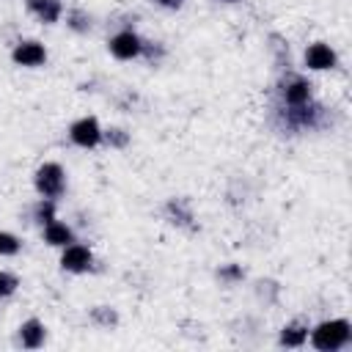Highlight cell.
Here are the masks:
<instances>
[{
    "label": "cell",
    "instance_id": "1",
    "mask_svg": "<svg viewBox=\"0 0 352 352\" xmlns=\"http://www.w3.org/2000/svg\"><path fill=\"white\" fill-rule=\"evenodd\" d=\"M352 338V327L346 319H330V322H322L314 333H311V344L319 349V352H338L349 344Z\"/></svg>",
    "mask_w": 352,
    "mask_h": 352
},
{
    "label": "cell",
    "instance_id": "2",
    "mask_svg": "<svg viewBox=\"0 0 352 352\" xmlns=\"http://www.w3.org/2000/svg\"><path fill=\"white\" fill-rule=\"evenodd\" d=\"M66 187V176H63V168L58 162H44L38 170H36V190L44 195V198H58Z\"/></svg>",
    "mask_w": 352,
    "mask_h": 352
},
{
    "label": "cell",
    "instance_id": "3",
    "mask_svg": "<svg viewBox=\"0 0 352 352\" xmlns=\"http://www.w3.org/2000/svg\"><path fill=\"white\" fill-rule=\"evenodd\" d=\"M280 96H283V102L289 107L305 104V102H311V82L305 77H300V74H289L283 80V85H280Z\"/></svg>",
    "mask_w": 352,
    "mask_h": 352
},
{
    "label": "cell",
    "instance_id": "4",
    "mask_svg": "<svg viewBox=\"0 0 352 352\" xmlns=\"http://www.w3.org/2000/svg\"><path fill=\"white\" fill-rule=\"evenodd\" d=\"M110 52L118 58V60H129V58H138L143 52V41L132 33V30H121L110 38Z\"/></svg>",
    "mask_w": 352,
    "mask_h": 352
},
{
    "label": "cell",
    "instance_id": "5",
    "mask_svg": "<svg viewBox=\"0 0 352 352\" xmlns=\"http://www.w3.org/2000/svg\"><path fill=\"white\" fill-rule=\"evenodd\" d=\"M69 135H72V140H74L77 146H82V148H94V146L102 140V129H99L96 118H91V116L74 121L72 129H69Z\"/></svg>",
    "mask_w": 352,
    "mask_h": 352
},
{
    "label": "cell",
    "instance_id": "6",
    "mask_svg": "<svg viewBox=\"0 0 352 352\" xmlns=\"http://www.w3.org/2000/svg\"><path fill=\"white\" fill-rule=\"evenodd\" d=\"M91 261H94V256H91V250L85 248V245H66V250H63V256H60V267L66 270V272H85L88 267H91Z\"/></svg>",
    "mask_w": 352,
    "mask_h": 352
},
{
    "label": "cell",
    "instance_id": "7",
    "mask_svg": "<svg viewBox=\"0 0 352 352\" xmlns=\"http://www.w3.org/2000/svg\"><path fill=\"white\" fill-rule=\"evenodd\" d=\"M289 107V104H286ZM319 116H322V107L305 102V104H294L286 110V121L289 126H297V129H305V126H316L319 124Z\"/></svg>",
    "mask_w": 352,
    "mask_h": 352
},
{
    "label": "cell",
    "instance_id": "8",
    "mask_svg": "<svg viewBox=\"0 0 352 352\" xmlns=\"http://www.w3.org/2000/svg\"><path fill=\"white\" fill-rule=\"evenodd\" d=\"M14 60L19 66H41L47 60V50L38 41H22L14 47Z\"/></svg>",
    "mask_w": 352,
    "mask_h": 352
},
{
    "label": "cell",
    "instance_id": "9",
    "mask_svg": "<svg viewBox=\"0 0 352 352\" xmlns=\"http://www.w3.org/2000/svg\"><path fill=\"white\" fill-rule=\"evenodd\" d=\"M305 63H308V69H316V72L333 69V66H336V52H333L327 44L316 41V44H311V47L305 50Z\"/></svg>",
    "mask_w": 352,
    "mask_h": 352
},
{
    "label": "cell",
    "instance_id": "10",
    "mask_svg": "<svg viewBox=\"0 0 352 352\" xmlns=\"http://www.w3.org/2000/svg\"><path fill=\"white\" fill-rule=\"evenodd\" d=\"M44 324L38 322V319H28L22 327H19V338H22V346H28V349H38L41 344H44Z\"/></svg>",
    "mask_w": 352,
    "mask_h": 352
},
{
    "label": "cell",
    "instance_id": "11",
    "mask_svg": "<svg viewBox=\"0 0 352 352\" xmlns=\"http://www.w3.org/2000/svg\"><path fill=\"white\" fill-rule=\"evenodd\" d=\"M25 3H28V8H30L41 22H47V25L58 22V16H60V0H25Z\"/></svg>",
    "mask_w": 352,
    "mask_h": 352
},
{
    "label": "cell",
    "instance_id": "12",
    "mask_svg": "<svg viewBox=\"0 0 352 352\" xmlns=\"http://www.w3.org/2000/svg\"><path fill=\"white\" fill-rule=\"evenodd\" d=\"M44 239H47L50 245H55V248H66V245L72 242V228L63 226V223H58V220H50V223L44 226Z\"/></svg>",
    "mask_w": 352,
    "mask_h": 352
},
{
    "label": "cell",
    "instance_id": "13",
    "mask_svg": "<svg viewBox=\"0 0 352 352\" xmlns=\"http://www.w3.org/2000/svg\"><path fill=\"white\" fill-rule=\"evenodd\" d=\"M305 338H308V327L305 324H286L283 330H280V344L283 346H302L305 344Z\"/></svg>",
    "mask_w": 352,
    "mask_h": 352
},
{
    "label": "cell",
    "instance_id": "14",
    "mask_svg": "<svg viewBox=\"0 0 352 352\" xmlns=\"http://www.w3.org/2000/svg\"><path fill=\"white\" fill-rule=\"evenodd\" d=\"M102 138H104V143L113 146V148H124V146L129 143V135H126L124 129H107V132H102Z\"/></svg>",
    "mask_w": 352,
    "mask_h": 352
},
{
    "label": "cell",
    "instance_id": "15",
    "mask_svg": "<svg viewBox=\"0 0 352 352\" xmlns=\"http://www.w3.org/2000/svg\"><path fill=\"white\" fill-rule=\"evenodd\" d=\"M36 220H38L41 226H47L50 220H55V204H52V198H44V201L36 206Z\"/></svg>",
    "mask_w": 352,
    "mask_h": 352
},
{
    "label": "cell",
    "instance_id": "16",
    "mask_svg": "<svg viewBox=\"0 0 352 352\" xmlns=\"http://www.w3.org/2000/svg\"><path fill=\"white\" fill-rule=\"evenodd\" d=\"M91 319H94V322H99V324H107V327L118 322L116 311H113V308H107V305H99V308H94V311H91Z\"/></svg>",
    "mask_w": 352,
    "mask_h": 352
},
{
    "label": "cell",
    "instance_id": "17",
    "mask_svg": "<svg viewBox=\"0 0 352 352\" xmlns=\"http://www.w3.org/2000/svg\"><path fill=\"white\" fill-rule=\"evenodd\" d=\"M19 253V239L8 231H0V256H14Z\"/></svg>",
    "mask_w": 352,
    "mask_h": 352
},
{
    "label": "cell",
    "instance_id": "18",
    "mask_svg": "<svg viewBox=\"0 0 352 352\" xmlns=\"http://www.w3.org/2000/svg\"><path fill=\"white\" fill-rule=\"evenodd\" d=\"M16 286H19V278L0 270V297H11L16 292Z\"/></svg>",
    "mask_w": 352,
    "mask_h": 352
},
{
    "label": "cell",
    "instance_id": "19",
    "mask_svg": "<svg viewBox=\"0 0 352 352\" xmlns=\"http://www.w3.org/2000/svg\"><path fill=\"white\" fill-rule=\"evenodd\" d=\"M220 278H242V270L239 267H226V270H220Z\"/></svg>",
    "mask_w": 352,
    "mask_h": 352
},
{
    "label": "cell",
    "instance_id": "20",
    "mask_svg": "<svg viewBox=\"0 0 352 352\" xmlns=\"http://www.w3.org/2000/svg\"><path fill=\"white\" fill-rule=\"evenodd\" d=\"M157 6H162V8H179L184 0H154Z\"/></svg>",
    "mask_w": 352,
    "mask_h": 352
},
{
    "label": "cell",
    "instance_id": "21",
    "mask_svg": "<svg viewBox=\"0 0 352 352\" xmlns=\"http://www.w3.org/2000/svg\"><path fill=\"white\" fill-rule=\"evenodd\" d=\"M226 3H231V0H226Z\"/></svg>",
    "mask_w": 352,
    "mask_h": 352
}]
</instances>
